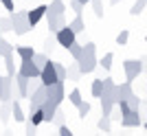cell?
I'll return each instance as SVG.
<instances>
[{"label":"cell","instance_id":"6da1fadb","mask_svg":"<svg viewBox=\"0 0 147 136\" xmlns=\"http://www.w3.org/2000/svg\"><path fill=\"white\" fill-rule=\"evenodd\" d=\"M77 66H79L81 75H90V73H94V70H97V66H99V59H97V46H94L92 42L84 44V55L77 59Z\"/></svg>","mask_w":147,"mask_h":136},{"label":"cell","instance_id":"7a4b0ae2","mask_svg":"<svg viewBox=\"0 0 147 136\" xmlns=\"http://www.w3.org/2000/svg\"><path fill=\"white\" fill-rule=\"evenodd\" d=\"M11 22H13V33H16V35L29 33V29H31L29 11H11Z\"/></svg>","mask_w":147,"mask_h":136},{"label":"cell","instance_id":"3957f363","mask_svg":"<svg viewBox=\"0 0 147 136\" xmlns=\"http://www.w3.org/2000/svg\"><path fill=\"white\" fill-rule=\"evenodd\" d=\"M55 40H57V44H59V46H64V48L68 50V46H70V44L77 40V33H75L73 29L66 24V26H61L59 31L55 33Z\"/></svg>","mask_w":147,"mask_h":136},{"label":"cell","instance_id":"277c9868","mask_svg":"<svg viewBox=\"0 0 147 136\" xmlns=\"http://www.w3.org/2000/svg\"><path fill=\"white\" fill-rule=\"evenodd\" d=\"M123 70H125V79L134 81L143 73V64H141V59H125L123 62Z\"/></svg>","mask_w":147,"mask_h":136},{"label":"cell","instance_id":"5b68a950","mask_svg":"<svg viewBox=\"0 0 147 136\" xmlns=\"http://www.w3.org/2000/svg\"><path fill=\"white\" fill-rule=\"evenodd\" d=\"M40 79H42V83L44 86H51V83H55V81H59L57 79V70H55V62H46L42 66V70H40Z\"/></svg>","mask_w":147,"mask_h":136},{"label":"cell","instance_id":"8992f818","mask_svg":"<svg viewBox=\"0 0 147 136\" xmlns=\"http://www.w3.org/2000/svg\"><path fill=\"white\" fill-rule=\"evenodd\" d=\"M46 94H49L51 101H55L57 105H61V101L66 99V90H64V81H55V83H51L46 86Z\"/></svg>","mask_w":147,"mask_h":136},{"label":"cell","instance_id":"52a82bcc","mask_svg":"<svg viewBox=\"0 0 147 136\" xmlns=\"http://www.w3.org/2000/svg\"><path fill=\"white\" fill-rule=\"evenodd\" d=\"M132 92H134V90H132V81H127V79H125L123 83H117V86H114V92H112V99H114V101L119 103V101L127 99V97H129Z\"/></svg>","mask_w":147,"mask_h":136},{"label":"cell","instance_id":"ba28073f","mask_svg":"<svg viewBox=\"0 0 147 136\" xmlns=\"http://www.w3.org/2000/svg\"><path fill=\"white\" fill-rule=\"evenodd\" d=\"M11 90H13V77L0 75V101H11Z\"/></svg>","mask_w":147,"mask_h":136},{"label":"cell","instance_id":"9c48e42d","mask_svg":"<svg viewBox=\"0 0 147 136\" xmlns=\"http://www.w3.org/2000/svg\"><path fill=\"white\" fill-rule=\"evenodd\" d=\"M49 99V94H46V86H40L35 92L29 94V103H31V110H37V108H42V103Z\"/></svg>","mask_w":147,"mask_h":136},{"label":"cell","instance_id":"30bf717a","mask_svg":"<svg viewBox=\"0 0 147 136\" xmlns=\"http://www.w3.org/2000/svg\"><path fill=\"white\" fill-rule=\"evenodd\" d=\"M13 88L18 90L20 99H29V77H24V75L16 73V77H13Z\"/></svg>","mask_w":147,"mask_h":136},{"label":"cell","instance_id":"8fae6325","mask_svg":"<svg viewBox=\"0 0 147 136\" xmlns=\"http://www.w3.org/2000/svg\"><path fill=\"white\" fill-rule=\"evenodd\" d=\"M143 121H141V110H129L121 116V125L123 127H138Z\"/></svg>","mask_w":147,"mask_h":136},{"label":"cell","instance_id":"7c38bea8","mask_svg":"<svg viewBox=\"0 0 147 136\" xmlns=\"http://www.w3.org/2000/svg\"><path fill=\"white\" fill-rule=\"evenodd\" d=\"M18 73L31 79V77H40V68L35 66V62H33V59H22V62H20Z\"/></svg>","mask_w":147,"mask_h":136},{"label":"cell","instance_id":"4fadbf2b","mask_svg":"<svg viewBox=\"0 0 147 136\" xmlns=\"http://www.w3.org/2000/svg\"><path fill=\"white\" fill-rule=\"evenodd\" d=\"M57 108H59V105H57L55 101H51V99H46V101L42 103V112H44V123H51V121H53V116H55Z\"/></svg>","mask_w":147,"mask_h":136},{"label":"cell","instance_id":"5bb4252c","mask_svg":"<svg viewBox=\"0 0 147 136\" xmlns=\"http://www.w3.org/2000/svg\"><path fill=\"white\" fill-rule=\"evenodd\" d=\"M66 11V5H64V0H51L49 9H46V15L44 18H51V15H64Z\"/></svg>","mask_w":147,"mask_h":136},{"label":"cell","instance_id":"9a60e30c","mask_svg":"<svg viewBox=\"0 0 147 136\" xmlns=\"http://www.w3.org/2000/svg\"><path fill=\"white\" fill-rule=\"evenodd\" d=\"M46 9H49V5H40V7H35L33 11H29V22H31V29L40 22V20L46 15Z\"/></svg>","mask_w":147,"mask_h":136},{"label":"cell","instance_id":"2e32d148","mask_svg":"<svg viewBox=\"0 0 147 136\" xmlns=\"http://www.w3.org/2000/svg\"><path fill=\"white\" fill-rule=\"evenodd\" d=\"M46 24H49V31L51 33H57L61 29V26H66V18L64 15H51V18H46Z\"/></svg>","mask_w":147,"mask_h":136},{"label":"cell","instance_id":"e0dca14e","mask_svg":"<svg viewBox=\"0 0 147 136\" xmlns=\"http://www.w3.org/2000/svg\"><path fill=\"white\" fill-rule=\"evenodd\" d=\"M68 26H70V29H73L77 35L86 31V22H84V18H81V13H75V18L68 22Z\"/></svg>","mask_w":147,"mask_h":136},{"label":"cell","instance_id":"ac0fdd59","mask_svg":"<svg viewBox=\"0 0 147 136\" xmlns=\"http://www.w3.org/2000/svg\"><path fill=\"white\" fill-rule=\"evenodd\" d=\"M99 99H101V112H103V114H108V116H110V112H112V108L117 105V101L112 99V94H101Z\"/></svg>","mask_w":147,"mask_h":136},{"label":"cell","instance_id":"d6986e66","mask_svg":"<svg viewBox=\"0 0 147 136\" xmlns=\"http://www.w3.org/2000/svg\"><path fill=\"white\" fill-rule=\"evenodd\" d=\"M11 116L16 118V121H18V123H22V121H24V110H22V105H20V99H16L11 103Z\"/></svg>","mask_w":147,"mask_h":136},{"label":"cell","instance_id":"ffe728a7","mask_svg":"<svg viewBox=\"0 0 147 136\" xmlns=\"http://www.w3.org/2000/svg\"><path fill=\"white\" fill-rule=\"evenodd\" d=\"M79 77H81V70H79V66H77V62H75V64H68V68H66V79L68 81H79Z\"/></svg>","mask_w":147,"mask_h":136},{"label":"cell","instance_id":"44dd1931","mask_svg":"<svg viewBox=\"0 0 147 136\" xmlns=\"http://www.w3.org/2000/svg\"><path fill=\"white\" fill-rule=\"evenodd\" d=\"M16 55L20 59H33L35 50H33V46H16Z\"/></svg>","mask_w":147,"mask_h":136},{"label":"cell","instance_id":"7402d4cb","mask_svg":"<svg viewBox=\"0 0 147 136\" xmlns=\"http://www.w3.org/2000/svg\"><path fill=\"white\" fill-rule=\"evenodd\" d=\"M68 53H70V57H73L75 62H77V59H79V57L84 55V44H79L77 40H75V42L70 44V46H68Z\"/></svg>","mask_w":147,"mask_h":136},{"label":"cell","instance_id":"603a6c76","mask_svg":"<svg viewBox=\"0 0 147 136\" xmlns=\"http://www.w3.org/2000/svg\"><path fill=\"white\" fill-rule=\"evenodd\" d=\"M11 118V101H2V108H0V121L2 123H9Z\"/></svg>","mask_w":147,"mask_h":136},{"label":"cell","instance_id":"cb8c5ba5","mask_svg":"<svg viewBox=\"0 0 147 136\" xmlns=\"http://www.w3.org/2000/svg\"><path fill=\"white\" fill-rule=\"evenodd\" d=\"M29 121L33 125L44 123V112H42V108H37V110H29Z\"/></svg>","mask_w":147,"mask_h":136},{"label":"cell","instance_id":"d4e9b609","mask_svg":"<svg viewBox=\"0 0 147 136\" xmlns=\"http://www.w3.org/2000/svg\"><path fill=\"white\" fill-rule=\"evenodd\" d=\"M5 68H7V75L9 77H16V64H13V53H9V55H5Z\"/></svg>","mask_w":147,"mask_h":136},{"label":"cell","instance_id":"484cf974","mask_svg":"<svg viewBox=\"0 0 147 136\" xmlns=\"http://www.w3.org/2000/svg\"><path fill=\"white\" fill-rule=\"evenodd\" d=\"M90 94L92 97H101V94H103V79H94L92 81V86H90Z\"/></svg>","mask_w":147,"mask_h":136},{"label":"cell","instance_id":"4316f807","mask_svg":"<svg viewBox=\"0 0 147 136\" xmlns=\"http://www.w3.org/2000/svg\"><path fill=\"white\" fill-rule=\"evenodd\" d=\"M97 127L101 132H110V127H112V118L108 116V114H101V118H99V123H97Z\"/></svg>","mask_w":147,"mask_h":136},{"label":"cell","instance_id":"83f0119b","mask_svg":"<svg viewBox=\"0 0 147 136\" xmlns=\"http://www.w3.org/2000/svg\"><path fill=\"white\" fill-rule=\"evenodd\" d=\"M68 101H70V105H75V108L84 101V99H81V90H79V88H75V90L68 92Z\"/></svg>","mask_w":147,"mask_h":136},{"label":"cell","instance_id":"f1b7e54d","mask_svg":"<svg viewBox=\"0 0 147 136\" xmlns=\"http://www.w3.org/2000/svg\"><path fill=\"white\" fill-rule=\"evenodd\" d=\"M13 31V22H11V15L9 18H0V35Z\"/></svg>","mask_w":147,"mask_h":136},{"label":"cell","instance_id":"f546056e","mask_svg":"<svg viewBox=\"0 0 147 136\" xmlns=\"http://www.w3.org/2000/svg\"><path fill=\"white\" fill-rule=\"evenodd\" d=\"M112 62H114V55H112V53H105V55L99 59V66L103 68V70H110V68H112Z\"/></svg>","mask_w":147,"mask_h":136},{"label":"cell","instance_id":"4dcf8cb0","mask_svg":"<svg viewBox=\"0 0 147 136\" xmlns=\"http://www.w3.org/2000/svg\"><path fill=\"white\" fill-rule=\"evenodd\" d=\"M145 5H147V0H136L134 5H132V9H129V13L132 15H141L145 11Z\"/></svg>","mask_w":147,"mask_h":136},{"label":"cell","instance_id":"1f68e13d","mask_svg":"<svg viewBox=\"0 0 147 136\" xmlns=\"http://www.w3.org/2000/svg\"><path fill=\"white\" fill-rule=\"evenodd\" d=\"M13 50H16V48H13V46H11L9 42H7V40H5L2 35H0V55L5 57V55H9V53H13Z\"/></svg>","mask_w":147,"mask_h":136},{"label":"cell","instance_id":"d6a6232c","mask_svg":"<svg viewBox=\"0 0 147 136\" xmlns=\"http://www.w3.org/2000/svg\"><path fill=\"white\" fill-rule=\"evenodd\" d=\"M33 62H35V66L40 68V70H42V66L49 62V55H46L44 50H42V53H35V55H33Z\"/></svg>","mask_w":147,"mask_h":136},{"label":"cell","instance_id":"836d02e7","mask_svg":"<svg viewBox=\"0 0 147 136\" xmlns=\"http://www.w3.org/2000/svg\"><path fill=\"white\" fill-rule=\"evenodd\" d=\"M55 46H57V40H55V37H53V35L46 37V42H44V53H46V55H51V53L55 50Z\"/></svg>","mask_w":147,"mask_h":136},{"label":"cell","instance_id":"e575fe53","mask_svg":"<svg viewBox=\"0 0 147 136\" xmlns=\"http://www.w3.org/2000/svg\"><path fill=\"white\" fill-rule=\"evenodd\" d=\"M114 86H117L114 79H112V77H105L103 79V94H112L114 92Z\"/></svg>","mask_w":147,"mask_h":136},{"label":"cell","instance_id":"d590c367","mask_svg":"<svg viewBox=\"0 0 147 136\" xmlns=\"http://www.w3.org/2000/svg\"><path fill=\"white\" fill-rule=\"evenodd\" d=\"M90 5H92V9H94V15H97V18H103V2H101V0H90Z\"/></svg>","mask_w":147,"mask_h":136},{"label":"cell","instance_id":"8d00e7d4","mask_svg":"<svg viewBox=\"0 0 147 136\" xmlns=\"http://www.w3.org/2000/svg\"><path fill=\"white\" fill-rule=\"evenodd\" d=\"M55 70H57V79L66 81V66H64L61 62H55Z\"/></svg>","mask_w":147,"mask_h":136},{"label":"cell","instance_id":"74e56055","mask_svg":"<svg viewBox=\"0 0 147 136\" xmlns=\"http://www.w3.org/2000/svg\"><path fill=\"white\" fill-rule=\"evenodd\" d=\"M127 40H129V31H127V29H123V31L117 35V44H119V46H125Z\"/></svg>","mask_w":147,"mask_h":136},{"label":"cell","instance_id":"f35d334b","mask_svg":"<svg viewBox=\"0 0 147 136\" xmlns=\"http://www.w3.org/2000/svg\"><path fill=\"white\" fill-rule=\"evenodd\" d=\"M127 103H129V108H132V110H141V99H138L134 92L127 97Z\"/></svg>","mask_w":147,"mask_h":136},{"label":"cell","instance_id":"ab89813d","mask_svg":"<svg viewBox=\"0 0 147 136\" xmlns=\"http://www.w3.org/2000/svg\"><path fill=\"white\" fill-rule=\"evenodd\" d=\"M51 123H55V125H61V123H66V114L57 108V112H55V116H53V121Z\"/></svg>","mask_w":147,"mask_h":136},{"label":"cell","instance_id":"60d3db41","mask_svg":"<svg viewBox=\"0 0 147 136\" xmlns=\"http://www.w3.org/2000/svg\"><path fill=\"white\" fill-rule=\"evenodd\" d=\"M77 110H79V116L81 118H86V114L90 112V103H88V101H81V103L77 105Z\"/></svg>","mask_w":147,"mask_h":136},{"label":"cell","instance_id":"b9f144b4","mask_svg":"<svg viewBox=\"0 0 147 136\" xmlns=\"http://www.w3.org/2000/svg\"><path fill=\"white\" fill-rule=\"evenodd\" d=\"M70 9H73L75 13H81L84 9H86V5H81L79 0H70Z\"/></svg>","mask_w":147,"mask_h":136},{"label":"cell","instance_id":"7bdbcfd3","mask_svg":"<svg viewBox=\"0 0 147 136\" xmlns=\"http://www.w3.org/2000/svg\"><path fill=\"white\" fill-rule=\"evenodd\" d=\"M57 130H59V134H61V136H73V132H70V127H68L66 123L57 125Z\"/></svg>","mask_w":147,"mask_h":136},{"label":"cell","instance_id":"ee69618b","mask_svg":"<svg viewBox=\"0 0 147 136\" xmlns=\"http://www.w3.org/2000/svg\"><path fill=\"white\" fill-rule=\"evenodd\" d=\"M0 2H2V7H5L7 11L11 13V11H16V7H13V0H0Z\"/></svg>","mask_w":147,"mask_h":136},{"label":"cell","instance_id":"f6af8a7d","mask_svg":"<svg viewBox=\"0 0 147 136\" xmlns=\"http://www.w3.org/2000/svg\"><path fill=\"white\" fill-rule=\"evenodd\" d=\"M35 130H37V125H33L29 121V123H26V134H35Z\"/></svg>","mask_w":147,"mask_h":136},{"label":"cell","instance_id":"bcb514c9","mask_svg":"<svg viewBox=\"0 0 147 136\" xmlns=\"http://www.w3.org/2000/svg\"><path fill=\"white\" fill-rule=\"evenodd\" d=\"M141 64H143V70L147 73V55H145V57H141Z\"/></svg>","mask_w":147,"mask_h":136},{"label":"cell","instance_id":"7dc6e473","mask_svg":"<svg viewBox=\"0 0 147 136\" xmlns=\"http://www.w3.org/2000/svg\"><path fill=\"white\" fill-rule=\"evenodd\" d=\"M81 5H90V0H79Z\"/></svg>","mask_w":147,"mask_h":136},{"label":"cell","instance_id":"c3c4849f","mask_svg":"<svg viewBox=\"0 0 147 136\" xmlns=\"http://www.w3.org/2000/svg\"><path fill=\"white\" fill-rule=\"evenodd\" d=\"M119 2H121V0H110V5H119Z\"/></svg>","mask_w":147,"mask_h":136},{"label":"cell","instance_id":"681fc988","mask_svg":"<svg viewBox=\"0 0 147 136\" xmlns=\"http://www.w3.org/2000/svg\"><path fill=\"white\" fill-rule=\"evenodd\" d=\"M145 132H147V123H145Z\"/></svg>","mask_w":147,"mask_h":136},{"label":"cell","instance_id":"f907efd6","mask_svg":"<svg viewBox=\"0 0 147 136\" xmlns=\"http://www.w3.org/2000/svg\"><path fill=\"white\" fill-rule=\"evenodd\" d=\"M145 40H147V35H145Z\"/></svg>","mask_w":147,"mask_h":136},{"label":"cell","instance_id":"816d5d0a","mask_svg":"<svg viewBox=\"0 0 147 136\" xmlns=\"http://www.w3.org/2000/svg\"><path fill=\"white\" fill-rule=\"evenodd\" d=\"M145 86H147V83H145Z\"/></svg>","mask_w":147,"mask_h":136}]
</instances>
